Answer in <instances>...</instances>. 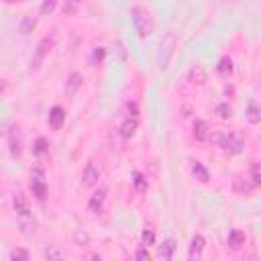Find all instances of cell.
I'll use <instances>...</instances> for the list:
<instances>
[{
    "label": "cell",
    "instance_id": "cell-1",
    "mask_svg": "<svg viewBox=\"0 0 261 261\" xmlns=\"http://www.w3.org/2000/svg\"><path fill=\"white\" fill-rule=\"evenodd\" d=\"M210 141L217 143L228 155H239L245 147V139L239 131H223V129L214 131V133H210Z\"/></svg>",
    "mask_w": 261,
    "mask_h": 261
},
{
    "label": "cell",
    "instance_id": "cell-2",
    "mask_svg": "<svg viewBox=\"0 0 261 261\" xmlns=\"http://www.w3.org/2000/svg\"><path fill=\"white\" fill-rule=\"evenodd\" d=\"M131 21H133V27H135V33L141 39H147L153 33V19L143 6H133L131 8Z\"/></svg>",
    "mask_w": 261,
    "mask_h": 261
},
{
    "label": "cell",
    "instance_id": "cell-3",
    "mask_svg": "<svg viewBox=\"0 0 261 261\" xmlns=\"http://www.w3.org/2000/svg\"><path fill=\"white\" fill-rule=\"evenodd\" d=\"M53 45H55V37L53 35H47V37H43L37 45V49L33 53V57H31V70H39V66L45 61V57L49 55V51L53 49Z\"/></svg>",
    "mask_w": 261,
    "mask_h": 261
},
{
    "label": "cell",
    "instance_id": "cell-4",
    "mask_svg": "<svg viewBox=\"0 0 261 261\" xmlns=\"http://www.w3.org/2000/svg\"><path fill=\"white\" fill-rule=\"evenodd\" d=\"M176 45H178V41H176V35H174V33H170V35H167V37L161 41V49H159V68H161V70H167V68H170V61H172V57H174Z\"/></svg>",
    "mask_w": 261,
    "mask_h": 261
},
{
    "label": "cell",
    "instance_id": "cell-5",
    "mask_svg": "<svg viewBox=\"0 0 261 261\" xmlns=\"http://www.w3.org/2000/svg\"><path fill=\"white\" fill-rule=\"evenodd\" d=\"M6 139H8V151H10V155L14 159H19L23 155V137H21V131L17 127H12L6 135Z\"/></svg>",
    "mask_w": 261,
    "mask_h": 261
},
{
    "label": "cell",
    "instance_id": "cell-6",
    "mask_svg": "<svg viewBox=\"0 0 261 261\" xmlns=\"http://www.w3.org/2000/svg\"><path fill=\"white\" fill-rule=\"evenodd\" d=\"M31 190L37 196V200H45L47 198V184H45V176L41 170H35L31 176Z\"/></svg>",
    "mask_w": 261,
    "mask_h": 261
},
{
    "label": "cell",
    "instance_id": "cell-7",
    "mask_svg": "<svg viewBox=\"0 0 261 261\" xmlns=\"http://www.w3.org/2000/svg\"><path fill=\"white\" fill-rule=\"evenodd\" d=\"M98 182H100V167L94 161H90L86 165V170H84L82 184H84L86 188H94V186H98Z\"/></svg>",
    "mask_w": 261,
    "mask_h": 261
},
{
    "label": "cell",
    "instance_id": "cell-8",
    "mask_svg": "<svg viewBox=\"0 0 261 261\" xmlns=\"http://www.w3.org/2000/svg\"><path fill=\"white\" fill-rule=\"evenodd\" d=\"M12 206H14V212L19 214V217H31V204L27 200V196L23 192H14L12 196Z\"/></svg>",
    "mask_w": 261,
    "mask_h": 261
},
{
    "label": "cell",
    "instance_id": "cell-9",
    "mask_svg": "<svg viewBox=\"0 0 261 261\" xmlns=\"http://www.w3.org/2000/svg\"><path fill=\"white\" fill-rule=\"evenodd\" d=\"M82 84H84V75L80 72H72L68 75V82H66V88H64L66 96H75V92L82 88Z\"/></svg>",
    "mask_w": 261,
    "mask_h": 261
},
{
    "label": "cell",
    "instance_id": "cell-10",
    "mask_svg": "<svg viewBox=\"0 0 261 261\" xmlns=\"http://www.w3.org/2000/svg\"><path fill=\"white\" fill-rule=\"evenodd\" d=\"M104 200H106V188H98V192L92 194L90 202H88V208L92 214H100L102 208H104Z\"/></svg>",
    "mask_w": 261,
    "mask_h": 261
},
{
    "label": "cell",
    "instance_id": "cell-11",
    "mask_svg": "<svg viewBox=\"0 0 261 261\" xmlns=\"http://www.w3.org/2000/svg\"><path fill=\"white\" fill-rule=\"evenodd\" d=\"M137 129H139V120H137V116H127L125 120H122L118 133H120L122 139H131V137H135Z\"/></svg>",
    "mask_w": 261,
    "mask_h": 261
},
{
    "label": "cell",
    "instance_id": "cell-12",
    "mask_svg": "<svg viewBox=\"0 0 261 261\" xmlns=\"http://www.w3.org/2000/svg\"><path fill=\"white\" fill-rule=\"evenodd\" d=\"M210 125L206 120H196L194 122V139L196 141H200V143H204V141H210Z\"/></svg>",
    "mask_w": 261,
    "mask_h": 261
},
{
    "label": "cell",
    "instance_id": "cell-13",
    "mask_svg": "<svg viewBox=\"0 0 261 261\" xmlns=\"http://www.w3.org/2000/svg\"><path fill=\"white\" fill-rule=\"evenodd\" d=\"M64 122H66V111L61 109V106H53L51 112H49V127L53 131H59L64 127Z\"/></svg>",
    "mask_w": 261,
    "mask_h": 261
},
{
    "label": "cell",
    "instance_id": "cell-14",
    "mask_svg": "<svg viewBox=\"0 0 261 261\" xmlns=\"http://www.w3.org/2000/svg\"><path fill=\"white\" fill-rule=\"evenodd\" d=\"M204 247H206V239H204L202 235H194L192 241H190V253H188L190 259H192V261H194V259H200Z\"/></svg>",
    "mask_w": 261,
    "mask_h": 261
},
{
    "label": "cell",
    "instance_id": "cell-15",
    "mask_svg": "<svg viewBox=\"0 0 261 261\" xmlns=\"http://www.w3.org/2000/svg\"><path fill=\"white\" fill-rule=\"evenodd\" d=\"M226 245L233 251H239L243 245H245V233L241 231V228H233V231L228 233V237H226Z\"/></svg>",
    "mask_w": 261,
    "mask_h": 261
},
{
    "label": "cell",
    "instance_id": "cell-16",
    "mask_svg": "<svg viewBox=\"0 0 261 261\" xmlns=\"http://www.w3.org/2000/svg\"><path fill=\"white\" fill-rule=\"evenodd\" d=\"M253 188H255V184H253V182H247V180H243L241 176H237V178L233 180V190H235L237 194H241V196L251 194Z\"/></svg>",
    "mask_w": 261,
    "mask_h": 261
},
{
    "label": "cell",
    "instance_id": "cell-17",
    "mask_svg": "<svg viewBox=\"0 0 261 261\" xmlns=\"http://www.w3.org/2000/svg\"><path fill=\"white\" fill-rule=\"evenodd\" d=\"M190 170H192V174H194V178L196 180H200L202 184H206L208 180H210V174H208V170L204 167V163H200V161H190Z\"/></svg>",
    "mask_w": 261,
    "mask_h": 261
},
{
    "label": "cell",
    "instance_id": "cell-18",
    "mask_svg": "<svg viewBox=\"0 0 261 261\" xmlns=\"http://www.w3.org/2000/svg\"><path fill=\"white\" fill-rule=\"evenodd\" d=\"M188 80H190L192 84H198V86L206 84V70H204L202 66H194V68L190 70V74H188Z\"/></svg>",
    "mask_w": 261,
    "mask_h": 261
},
{
    "label": "cell",
    "instance_id": "cell-19",
    "mask_svg": "<svg viewBox=\"0 0 261 261\" xmlns=\"http://www.w3.org/2000/svg\"><path fill=\"white\" fill-rule=\"evenodd\" d=\"M174 253H176V241L174 239H165L159 245V257L161 259H172Z\"/></svg>",
    "mask_w": 261,
    "mask_h": 261
},
{
    "label": "cell",
    "instance_id": "cell-20",
    "mask_svg": "<svg viewBox=\"0 0 261 261\" xmlns=\"http://www.w3.org/2000/svg\"><path fill=\"white\" fill-rule=\"evenodd\" d=\"M217 70H219V74L223 75V78H228V75L233 74V59L228 57V55H224V57H221V61H219V66H217Z\"/></svg>",
    "mask_w": 261,
    "mask_h": 261
},
{
    "label": "cell",
    "instance_id": "cell-21",
    "mask_svg": "<svg viewBox=\"0 0 261 261\" xmlns=\"http://www.w3.org/2000/svg\"><path fill=\"white\" fill-rule=\"evenodd\" d=\"M35 27H37V17H33V14H27V17L21 21L19 31H21L23 35H29V33H33Z\"/></svg>",
    "mask_w": 261,
    "mask_h": 261
},
{
    "label": "cell",
    "instance_id": "cell-22",
    "mask_svg": "<svg viewBox=\"0 0 261 261\" xmlns=\"http://www.w3.org/2000/svg\"><path fill=\"white\" fill-rule=\"evenodd\" d=\"M80 6H82V0H64L61 10H64V14H70V17H74V14H78Z\"/></svg>",
    "mask_w": 261,
    "mask_h": 261
},
{
    "label": "cell",
    "instance_id": "cell-23",
    "mask_svg": "<svg viewBox=\"0 0 261 261\" xmlns=\"http://www.w3.org/2000/svg\"><path fill=\"white\" fill-rule=\"evenodd\" d=\"M35 226H37V223H35L33 217H23L21 219V228H23V233L27 237H33L35 235Z\"/></svg>",
    "mask_w": 261,
    "mask_h": 261
},
{
    "label": "cell",
    "instance_id": "cell-24",
    "mask_svg": "<svg viewBox=\"0 0 261 261\" xmlns=\"http://www.w3.org/2000/svg\"><path fill=\"white\" fill-rule=\"evenodd\" d=\"M247 120L251 122V125H257V122H261V106L257 104H251L247 109Z\"/></svg>",
    "mask_w": 261,
    "mask_h": 261
},
{
    "label": "cell",
    "instance_id": "cell-25",
    "mask_svg": "<svg viewBox=\"0 0 261 261\" xmlns=\"http://www.w3.org/2000/svg\"><path fill=\"white\" fill-rule=\"evenodd\" d=\"M251 182L255 184V188L261 186V161L251 163Z\"/></svg>",
    "mask_w": 261,
    "mask_h": 261
},
{
    "label": "cell",
    "instance_id": "cell-26",
    "mask_svg": "<svg viewBox=\"0 0 261 261\" xmlns=\"http://www.w3.org/2000/svg\"><path fill=\"white\" fill-rule=\"evenodd\" d=\"M49 151V143L45 137H39V139L35 141V147H33V153L35 155H43V153H47Z\"/></svg>",
    "mask_w": 261,
    "mask_h": 261
},
{
    "label": "cell",
    "instance_id": "cell-27",
    "mask_svg": "<svg viewBox=\"0 0 261 261\" xmlns=\"http://www.w3.org/2000/svg\"><path fill=\"white\" fill-rule=\"evenodd\" d=\"M217 114H219L221 118H231V116H233V106L228 104V102L219 104V106H217Z\"/></svg>",
    "mask_w": 261,
    "mask_h": 261
},
{
    "label": "cell",
    "instance_id": "cell-28",
    "mask_svg": "<svg viewBox=\"0 0 261 261\" xmlns=\"http://www.w3.org/2000/svg\"><path fill=\"white\" fill-rule=\"evenodd\" d=\"M153 243H155V233H153L151 228H145V231L141 233V245L143 247H151Z\"/></svg>",
    "mask_w": 261,
    "mask_h": 261
},
{
    "label": "cell",
    "instance_id": "cell-29",
    "mask_svg": "<svg viewBox=\"0 0 261 261\" xmlns=\"http://www.w3.org/2000/svg\"><path fill=\"white\" fill-rule=\"evenodd\" d=\"M29 251L27 249H12L10 251V261H29Z\"/></svg>",
    "mask_w": 261,
    "mask_h": 261
},
{
    "label": "cell",
    "instance_id": "cell-30",
    "mask_svg": "<svg viewBox=\"0 0 261 261\" xmlns=\"http://www.w3.org/2000/svg\"><path fill=\"white\" fill-rule=\"evenodd\" d=\"M55 4H57V0H43V2H41V14H43V17L51 14L55 10Z\"/></svg>",
    "mask_w": 261,
    "mask_h": 261
},
{
    "label": "cell",
    "instance_id": "cell-31",
    "mask_svg": "<svg viewBox=\"0 0 261 261\" xmlns=\"http://www.w3.org/2000/svg\"><path fill=\"white\" fill-rule=\"evenodd\" d=\"M133 182H135V188L139 190V192H145V190H147V180H145V176H143V174L137 172Z\"/></svg>",
    "mask_w": 261,
    "mask_h": 261
},
{
    "label": "cell",
    "instance_id": "cell-32",
    "mask_svg": "<svg viewBox=\"0 0 261 261\" xmlns=\"http://www.w3.org/2000/svg\"><path fill=\"white\" fill-rule=\"evenodd\" d=\"M135 259H139V261H149V259H151V253L147 251V247H143V245H141V249H137V253H135Z\"/></svg>",
    "mask_w": 261,
    "mask_h": 261
},
{
    "label": "cell",
    "instance_id": "cell-33",
    "mask_svg": "<svg viewBox=\"0 0 261 261\" xmlns=\"http://www.w3.org/2000/svg\"><path fill=\"white\" fill-rule=\"evenodd\" d=\"M104 55H106V49L98 47V49H94V55H92V61H94V64H96V61H98V64H100V61L104 59Z\"/></svg>",
    "mask_w": 261,
    "mask_h": 261
},
{
    "label": "cell",
    "instance_id": "cell-34",
    "mask_svg": "<svg viewBox=\"0 0 261 261\" xmlns=\"http://www.w3.org/2000/svg\"><path fill=\"white\" fill-rule=\"evenodd\" d=\"M45 259H61V251L57 249H45Z\"/></svg>",
    "mask_w": 261,
    "mask_h": 261
},
{
    "label": "cell",
    "instance_id": "cell-35",
    "mask_svg": "<svg viewBox=\"0 0 261 261\" xmlns=\"http://www.w3.org/2000/svg\"><path fill=\"white\" fill-rule=\"evenodd\" d=\"M75 243H78V245H86L88 243V233L78 231V233H75Z\"/></svg>",
    "mask_w": 261,
    "mask_h": 261
},
{
    "label": "cell",
    "instance_id": "cell-36",
    "mask_svg": "<svg viewBox=\"0 0 261 261\" xmlns=\"http://www.w3.org/2000/svg\"><path fill=\"white\" fill-rule=\"evenodd\" d=\"M127 111L131 112L129 116H137V114H139V109H137V102H129V104H127Z\"/></svg>",
    "mask_w": 261,
    "mask_h": 261
},
{
    "label": "cell",
    "instance_id": "cell-37",
    "mask_svg": "<svg viewBox=\"0 0 261 261\" xmlns=\"http://www.w3.org/2000/svg\"><path fill=\"white\" fill-rule=\"evenodd\" d=\"M84 259H100V255L98 253H86Z\"/></svg>",
    "mask_w": 261,
    "mask_h": 261
},
{
    "label": "cell",
    "instance_id": "cell-38",
    "mask_svg": "<svg viewBox=\"0 0 261 261\" xmlns=\"http://www.w3.org/2000/svg\"><path fill=\"white\" fill-rule=\"evenodd\" d=\"M6 2H19V0H6Z\"/></svg>",
    "mask_w": 261,
    "mask_h": 261
}]
</instances>
